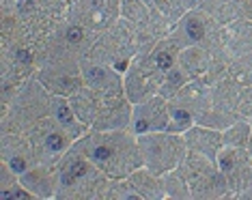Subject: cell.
I'll use <instances>...</instances> for the list:
<instances>
[{
  "label": "cell",
  "mask_w": 252,
  "mask_h": 200,
  "mask_svg": "<svg viewBox=\"0 0 252 200\" xmlns=\"http://www.w3.org/2000/svg\"><path fill=\"white\" fill-rule=\"evenodd\" d=\"M17 58H20L22 62H30V54L24 52V50H20V52H17Z\"/></svg>",
  "instance_id": "obj_11"
},
{
  "label": "cell",
  "mask_w": 252,
  "mask_h": 200,
  "mask_svg": "<svg viewBox=\"0 0 252 200\" xmlns=\"http://www.w3.org/2000/svg\"><path fill=\"white\" fill-rule=\"evenodd\" d=\"M155 65H157L159 69H170V65H173V58H170V54L159 52L157 56H155Z\"/></svg>",
  "instance_id": "obj_2"
},
{
  "label": "cell",
  "mask_w": 252,
  "mask_h": 200,
  "mask_svg": "<svg viewBox=\"0 0 252 200\" xmlns=\"http://www.w3.org/2000/svg\"><path fill=\"white\" fill-rule=\"evenodd\" d=\"M13 194H9V192H2V194H0V198H2V200H7V198H11Z\"/></svg>",
  "instance_id": "obj_15"
},
{
  "label": "cell",
  "mask_w": 252,
  "mask_h": 200,
  "mask_svg": "<svg viewBox=\"0 0 252 200\" xmlns=\"http://www.w3.org/2000/svg\"><path fill=\"white\" fill-rule=\"evenodd\" d=\"M71 172H73V177H82L86 172V166L82 161H73V166H71Z\"/></svg>",
  "instance_id": "obj_6"
},
{
  "label": "cell",
  "mask_w": 252,
  "mask_h": 200,
  "mask_svg": "<svg viewBox=\"0 0 252 200\" xmlns=\"http://www.w3.org/2000/svg\"><path fill=\"white\" fill-rule=\"evenodd\" d=\"M62 183H65V185H69V183H73V172H65V177H62Z\"/></svg>",
  "instance_id": "obj_12"
},
{
  "label": "cell",
  "mask_w": 252,
  "mask_h": 200,
  "mask_svg": "<svg viewBox=\"0 0 252 200\" xmlns=\"http://www.w3.org/2000/svg\"><path fill=\"white\" fill-rule=\"evenodd\" d=\"M93 157H95L97 161L108 159V157H110V149H106V147H97V149L93 151Z\"/></svg>",
  "instance_id": "obj_4"
},
{
  "label": "cell",
  "mask_w": 252,
  "mask_h": 200,
  "mask_svg": "<svg viewBox=\"0 0 252 200\" xmlns=\"http://www.w3.org/2000/svg\"><path fill=\"white\" fill-rule=\"evenodd\" d=\"M11 168H13L15 172H22V170L26 168V163H24L22 159H13V161H11Z\"/></svg>",
  "instance_id": "obj_8"
},
{
  "label": "cell",
  "mask_w": 252,
  "mask_h": 200,
  "mask_svg": "<svg viewBox=\"0 0 252 200\" xmlns=\"http://www.w3.org/2000/svg\"><path fill=\"white\" fill-rule=\"evenodd\" d=\"M136 129H138V131H145V129H147V123H145V121H138Z\"/></svg>",
  "instance_id": "obj_13"
},
{
  "label": "cell",
  "mask_w": 252,
  "mask_h": 200,
  "mask_svg": "<svg viewBox=\"0 0 252 200\" xmlns=\"http://www.w3.org/2000/svg\"><path fill=\"white\" fill-rule=\"evenodd\" d=\"M222 168H224V170H228V168H231V161H228V159H224V161H222Z\"/></svg>",
  "instance_id": "obj_14"
},
{
  "label": "cell",
  "mask_w": 252,
  "mask_h": 200,
  "mask_svg": "<svg viewBox=\"0 0 252 200\" xmlns=\"http://www.w3.org/2000/svg\"><path fill=\"white\" fill-rule=\"evenodd\" d=\"M58 119H60L62 123H69V121H71V112L67 110L65 105H58Z\"/></svg>",
  "instance_id": "obj_7"
},
{
  "label": "cell",
  "mask_w": 252,
  "mask_h": 200,
  "mask_svg": "<svg viewBox=\"0 0 252 200\" xmlns=\"http://www.w3.org/2000/svg\"><path fill=\"white\" fill-rule=\"evenodd\" d=\"M88 78H91L93 82H97L99 78H104V71H101V69H93V71H91V75H88Z\"/></svg>",
  "instance_id": "obj_10"
},
{
  "label": "cell",
  "mask_w": 252,
  "mask_h": 200,
  "mask_svg": "<svg viewBox=\"0 0 252 200\" xmlns=\"http://www.w3.org/2000/svg\"><path fill=\"white\" fill-rule=\"evenodd\" d=\"M175 119L181 121V123H187V121H190V116H187L183 110H175Z\"/></svg>",
  "instance_id": "obj_9"
},
{
  "label": "cell",
  "mask_w": 252,
  "mask_h": 200,
  "mask_svg": "<svg viewBox=\"0 0 252 200\" xmlns=\"http://www.w3.org/2000/svg\"><path fill=\"white\" fill-rule=\"evenodd\" d=\"M203 24L201 22H187V34H190V39H201L203 37Z\"/></svg>",
  "instance_id": "obj_1"
},
{
  "label": "cell",
  "mask_w": 252,
  "mask_h": 200,
  "mask_svg": "<svg viewBox=\"0 0 252 200\" xmlns=\"http://www.w3.org/2000/svg\"><path fill=\"white\" fill-rule=\"evenodd\" d=\"M15 198H28V194H24V192H17V194H15Z\"/></svg>",
  "instance_id": "obj_16"
},
{
  "label": "cell",
  "mask_w": 252,
  "mask_h": 200,
  "mask_svg": "<svg viewBox=\"0 0 252 200\" xmlns=\"http://www.w3.org/2000/svg\"><path fill=\"white\" fill-rule=\"evenodd\" d=\"M67 39H69L71 43H78L80 39H82V30L76 28V26H73V28H69V30H67Z\"/></svg>",
  "instance_id": "obj_5"
},
{
  "label": "cell",
  "mask_w": 252,
  "mask_h": 200,
  "mask_svg": "<svg viewBox=\"0 0 252 200\" xmlns=\"http://www.w3.org/2000/svg\"><path fill=\"white\" fill-rule=\"evenodd\" d=\"M48 149H52V151H58L60 147H62V140H60V136H48Z\"/></svg>",
  "instance_id": "obj_3"
}]
</instances>
